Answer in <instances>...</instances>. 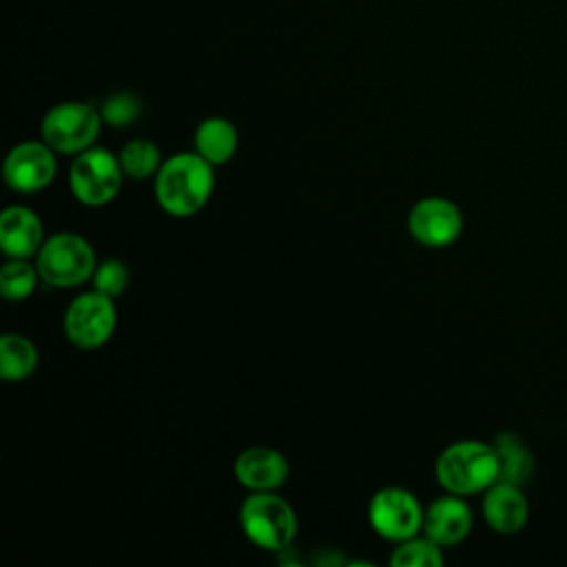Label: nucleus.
Returning <instances> with one entry per match:
<instances>
[{"mask_svg":"<svg viewBox=\"0 0 567 567\" xmlns=\"http://www.w3.org/2000/svg\"><path fill=\"white\" fill-rule=\"evenodd\" d=\"M213 164L199 153H177L162 162L155 175V199L173 217L199 213L215 186Z\"/></svg>","mask_w":567,"mask_h":567,"instance_id":"nucleus-1","label":"nucleus"},{"mask_svg":"<svg viewBox=\"0 0 567 567\" xmlns=\"http://www.w3.org/2000/svg\"><path fill=\"white\" fill-rule=\"evenodd\" d=\"M434 476L450 494H481L498 481L496 450L492 443L478 439L454 441L436 456Z\"/></svg>","mask_w":567,"mask_h":567,"instance_id":"nucleus-2","label":"nucleus"},{"mask_svg":"<svg viewBox=\"0 0 567 567\" xmlns=\"http://www.w3.org/2000/svg\"><path fill=\"white\" fill-rule=\"evenodd\" d=\"M239 525L250 543L270 551L290 547L297 534L295 509L275 492H252L246 496L239 507Z\"/></svg>","mask_w":567,"mask_h":567,"instance_id":"nucleus-3","label":"nucleus"},{"mask_svg":"<svg viewBox=\"0 0 567 567\" xmlns=\"http://www.w3.org/2000/svg\"><path fill=\"white\" fill-rule=\"evenodd\" d=\"M97 266L93 246L78 233H55L35 255L40 279L55 288H75L93 277Z\"/></svg>","mask_w":567,"mask_h":567,"instance_id":"nucleus-4","label":"nucleus"},{"mask_svg":"<svg viewBox=\"0 0 567 567\" xmlns=\"http://www.w3.org/2000/svg\"><path fill=\"white\" fill-rule=\"evenodd\" d=\"M104 120L100 109L86 102H60L51 106L40 124L42 140L55 151L64 155H78L93 146L100 135Z\"/></svg>","mask_w":567,"mask_h":567,"instance_id":"nucleus-5","label":"nucleus"},{"mask_svg":"<svg viewBox=\"0 0 567 567\" xmlns=\"http://www.w3.org/2000/svg\"><path fill=\"white\" fill-rule=\"evenodd\" d=\"M124 171L120 157L106 148L91 146L75 155L69 168V188L84 206H104L122 188Z\"/></svg>","mask_w":567,"mask_h":567,"instance_id":"nucleus-6","label":"nucleus"},{"mask_svg":"<svg viewBox=\"0 0 567 567\" xmlns=\"http://www.w3.org/2000/svg\"><path fill=\"white\" fill-rule=\"evenodd\" d=\"M117 323V310L113 303V297L100 292V290H89L78 295L64 310V334L66 339L82 348V350H93L104 346Z\"/></svg>","mask_w":567,"mask_h":567,"instance_id":"nucleus-7","label":"nucleus"},{"mask_svg":"<svg viewBox=\"0 0 567 567\" xmlns=\"http://www.w3.org/2000/svg\"><path fill=\"white\" fill-rule=\"evenodd\" d=\"M423 507L416 496L403 487L379 489L368 505V520L372 529L392 543L408 540L423 529Z\"/></svg>","mask_w":567,"mask_h":567,"instance_id":"nucleus-8","label":"nucleus"},{"mask_svg":"<svg viewBox=\"0 0 567 567\" xmlns=\"http://www.w3.org/2000/svg\"><path fill=\"white\" fill-rule=\"evenodd\" d=\"M408 230L425 248H445L461 237L463 213L452 199L423 197L408 213Z\"/></svg>","mask_w":567,"mask_h":567,"instance_id":"nucleus-9","label":"nucleus"},{"mask_svg":"<svg viewBox=\"0 0 567 567\" xmlns=\"http://www.w3.org/2000/svg\"><path fill=\"white\" fill-rule=\"evenodd\" d=\"M55 173V151L44 140L20 142L4 159V182L16 193H38L53 182Z\"/></svg>","mask_w":567,"mask_h":567,"instance_id":"nucleus-10","label":"nucleus"},{"mask_svg":"<svg viewBox=\"0 0 567 567\" xmlns=\"http://www.w3.org/2000/svg\"><path fill=\"white\" fill-rule=\"evenodd\" d=\"M481 512L485 523L501 536H514L525 529L529 520V501L523 485L496 481L483 492Z\"/></svg>","mask_w":567,"mask_h":567,"instance_id":"nucleus-11","label":"nucleus"},{"mask_svg":"<svg viewBox=\"0 0 567 567\" xmlns=\"http://www.w3.org/2000/svg\"><path fill=\"white\" fill-rule=\"evenodd\" d=\"M474 514L467 501L458 494H445L432 501L423 516V532L441 547H452L465 540L472 532Z\"/></svg>","mask_w":567,"mask_h":567,"instance_id":"nucleus-12","label":"nucleus"},{"mask_svg":"<svg viewBox=\"0 0 567 567\" xmlns=\"http://www.w3.org/2000/svg\"><path fill=\"white\" fill-rule=\"evenodd\" d=\"M44 230L38 213L27 206H7L0 215V246L11 259H29L40 252Z\"/></svg>","mask_w":567,"mask_h":567,"instance_id":"nucleus-13","label":"nucleus"},{"mask_svg":"<svg viewBox=\"0 0 567 567\" xmlns=\"http://www.w3.org/2000/svg\"><path fill=\"white\" fill-rule=\"evenodd\" d=\"M235 476L250 492H275L288 478V461L272 447L255 445L235 458Z\"/></svg>","mask_w":567,"mask_h":567,"instance_id":"nucleus-14","label":"nucleus"},{"mask_svg":"<svg viewBox=\"0 0 567 567\" xmlns=\"http://www.w3.org/2000/svg\"><path fill=\"white\" fill-rule=\"evenodd\" d=\"M237 142L239 137H237L235 124L219 115L202 120L193 137L195 153H199L213 166L226 164L235 155Z\"/></svg>","mask_w":567,"mask_h":567,"instance_id":"nucleus-15","label":"nucleus"},{"mask_svg":"<svg viewBox=\"0 0 567 567\" xmlns=\"http://www.w3.org/2000/svg\"><path fill=\"white\" fill-rule=\"evenodd\" d=\"M498 456V481L525 485L536 467L529 445L514 432H501L492 441Z\"/></svg>","mask_w":567,"mask_h":567,"instance_id":"nucleus-16","label":"nucleus"},{"mask_svg":"<svg viewBox=\"0 0 567 567\" xmlns=\"http://www.w3.org/2000/svg\"><path fill=\"white\" fill-rule=\"evenodd\" d=\"M38 368V348L31 339L18 332L0 337V377L4 381H22Z\"/></svg>","mask_w":567,"mask_h":567,"instance_id":"nucleus-17","label":"nucleus"},{"mask_svg":"<svg viewBox=\"0 0 567 567\" xmlns=\"http://www.w3.org/2000/svg\"><path fill=\"white\" fill-rule=\"evenodd\" d=\"M120 164H122V171L126 177L131 179H146V177H155L159 166H162V153L159 148L151 142V140H144V137H135V140H128L120 153Z\"/></svg>","mask_w":567,"mask_h":567,"instance_id":"nucleus-18","label":"nucleus"},{"mask_svg":"<svg viewBox=\"0 0 567 567\" xmlns=\"http://www.w3.org/2000/svg\"><path fill=\"white\" fill-rule=\"evenodd\" d=\"M443 547L434 543L430 536H412L401 540L390 556V565L394 567H441L443 565Z\"/></svg>","mask_w":567,"mask_h":567,"instance_id":"nucleus-19","label":"nucleus"},{"mask_svg":"<svg viewBox=\"0 0 567 567\" xmlns=\"http://www.w3.org/2000/svg\"><path fill=\"white\" fill-rule=\"evenodd\" d=\"M38 277V268L27 259H11L0 270V292L7 301H22L35 290Z\"/></svg>","mask_w":567,"mask_h":567,"instance_id":"nucleus-20","label":"nucleus"},{"mask_svg":"<svg viewBox=\"0 0 567 567\" xmlns=\"http://www.w3.org/2000/svg\"><path fill=\"white\" fill-rule=\"evenodd\" d=\"M142 111H144V102L131 91H115L100 106L102 120L113 128L131 126L133 122L140 120Z\"/></svg>","mask_w":567,"mask_h":567,"instance_id":"nucleus-21","label":"nucleus"},{"mask_svg":"<svg viewBox=\"0 0 567 567\" xmlns=\"http://www.w3.org/2000/svg\"><path fill=\"white\" fill-rule=\"evenodd\" d=\"M93 288L109 295V297H120L126 286H128V268L122 259H104L95 266V272H93Z\"/></svg>","mask_w":567,"mask_h":567,"instance_id":"nucleus-22","label":"nucleus"}]
</instances>
